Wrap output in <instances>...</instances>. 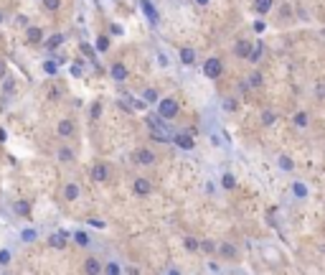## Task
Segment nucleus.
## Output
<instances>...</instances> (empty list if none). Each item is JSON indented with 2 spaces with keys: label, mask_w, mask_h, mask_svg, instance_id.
<instances>
[{
  "label": "nucleus",
  "mask_w": 325,
  "mask_h": 275,
  "mask_svg": "<svg viewBox=\"0 0 325 275\" xmlns=\"http://www.w3.org/2000/svg\"><path fill=\"white\" fill-rule=\"evenodd\" d=\"M272 5H274V0H254V13L257 15H267L272 10Z\"/></svg>",
  "instance_id": "f3484780"
},
{
  "label": "nucleus",
  "mask_w": 325,
  "mask_h": 275,
  "mask_svg": "<svg viewBox=\"0 0 325 275\" xmlns=\"http://www.w3.org/2000/svg\"><path fill=\"white\" fill-rule=\"evenodd\" d=\"M66 240H69V234H66V232H54V234L49 237V247H54V250H64Z\"/></svg>",
  "instance_id": "f8f14e48"
},
{
  "label": "nucleus",
  "mask_w": 325,
  "mask_h": 275,
  "mask_svg": "<svg viewBox=\"0 0 325 275\" xmlns=\"http://www.w3.org/2000/svg\"><path fill=\"white\" fill-rule=\"evenodd\" d=\"M76 133V123L74 120H61L59 125H56V135L59 138H71Z\"/></svg>",
  "instance_id": "6e6552de"
},
{
  "label": "nucleus",
  "mask_w": 325,
  "mask_h": 275,
  "mask_svg": "<svg viewBox=\"0 0 325 275\" xmlns=\"http://www.w3.org/2000/svg\"><path fill=\"white\" fill-rule=\"evenodd\" d=\"M71 74H74V76H81V62H79V59H74V64H71Z\"/></svg>",
  "instance_id": "72a5a7b5"
},
{
  "label": "nucleus",
  "mask_w": 325,
  "mask_h": 275,
  "mask_svg": "<svg viewBox=\"0 0 325 275\" xmlns=\"http://www.w3.org/2000/svg\"><path fill=\"white\" fill-rule=\"evenodd\" d=\"M102 270H104V273H120V265H117V263H110V265L102 268Z\"/></svg>",
  "instance_id": "ea45409f"
},
{
  "label": "nucleus",
  "mask_w": 325,
  "mask_h": 275,
  "mask_svg": "<svg viewBox=\"0 0 325 275\" xmlns=\"http://www.w3.org/2000/svg\"><path fill=\"white\" fill-rule=\"evenodd\" d=\"M64 44V33H54V36H49L46 41H44V46L49 49V51H54V49H59Z\"/></svg>",
  "instance_id": "dca6fc26"
},
{
  "label": "nucleus",
  "mask_w": 325,
  "mask_h": 275,
  "mask_svg": "<svg viewBox=\"0 0 325 275\" xmlns=\"http://www.w3.org/2000/svg\"><path fill=\"white\" fill-rule=\"evenodd\" d=\"M84 270H86V273H102V265H99V260H97V258H86Z\"/></svg>",
  "instance_id": "6ab92c4d"
},
{
  "label": "nucleus",
  "mask_w": 325,
  "mask_h": 275,
  "mask_svg": "<svg viewBox=\"0 0 325 275\" xmlns=\"http://www.w3.org/2000/svg\"><path fill=\"white\" fill-rule=\"evenodd\" d=\"M292 191H295V194H297V197H300V199H302V197H305V194H308V191H305V186H302V184H295V186H292Z\"/></svg>",
  "instance_id": "4c0bfd02"
},
{
  "label": "nucleus",
  "mask_w": 325,
  "mask_h": 275,
  "mask_svg": "<svg viewBox=\"0 0 325 275\" xmlns=\"http://www.w3.org/2000/svg\"><path fill=\"white\" fill-rule=\"evenodd\" d=\"M142 10H145V18L155 26V23H158V10H155V5H153L150 0H142Z\"/></svg>",
  "instance_id": "4468645a"
},
{
  "label": "nucleus",
  "mask_w": 325,
  "mask_h": 275,
  "mask_svg": "<svg viewBox=\"0 0 325 275\" xmlns=\"http://www.w3.org/2000/svg\"><path fill=\"white\" fill-rule=\"evenodd\" d=\"M178 56H181V64H183V67H193L196 64V51L193 49H181Z\"/></svg>",
  "instance_id": "2eb2a0df"
},
{
  "label": "nucleus",
  "mask_w": 325,
  "mask_h": 275,
  "mask_svg": "<svg viewBox=\"0 0 325 275\" xmlns=\"http://www.w3.org/2000/svg\"><path fill=\"white\" fill-rule=\"evenodd\" d=\"M56 62H44V71H46V74H56Z\"/></svg>",
  "instance_id": "c9c22d12"
},
{
  "label": "nucleus",
  "mask_w": 325,
  "mask_h": 275,
  "mask_svg": "<svg viewBox=\"0 0 325 275\" xmlns=\"http://www.w3.org/2000/svg\"><path fill=\"white\" fill-rule=\"evenodd\" d=\"M183 245H186V250H191V252L198 250V242H196L193 237H186V242H183Z\"/></svg>",
  "instance_id": "f704fd0d"
},
{
  "label": "nucleus",
  "mask_w": 325,
  "mask_h": 275,
  "mask_svg": "<svg viewBox=\"0 0 325 275\" xmlns=\"http://www.w3.org/2000/svg\"><path fill=\"white\" fill-rule=\"evenodd\" d=\"M74 242L81 245V247H86V245H89V234H86L84 229H76V232H74Z\"/></svg>",
  "instance_id": "aec40b11"
},
{
  "label": "nucleus",
  "mask_w": 325,
  "mask_h": 275,
  "mask_svg": "<svg viewBox=\"0 0 325 275\" xmlns=\"http://www.w3.org/2000/svg\"><path fill=\"white\" fill-rule=\"evenodd\" d=\"M262 51H264V46H262V44H252V54H249V62H252V64L262 59Z\"/></svg>",
  "instance_id": "5701e85b"
},
{
  "label": "nucleus",
  "mask_w": 325,
  "mask_h": 275,
  "mask_svg": "<svg viewBox=\"0 0 325 275\" xmlns=\"http://www.w3.org/2000/svg\"><path fill=\"white\" fill-rule=\"evenodd\" d=\"M59 161L61 163H71L74 161V150L71 148H59Z\"/></svg>",
  "instance_id": "b1692460"
},
{
  "label": "nucleus",
  "mask_w": 325,
  "mask_h": 275,
  "mask_svg": "<svg viewBox=\"0 0 325 275\" xmlns=\"http://www.w3.org/2000/svg\"><path fill=\"white\" fill-rule=\"evenodd\" d=\"M234 54H236L239 59H249V54H252V41H247V38L236 41V44H234Z\"/></svg>",
  "instance_id": "1a4fd4ad"
},
{
  "label": "nucleus",
  "mask_w": 325,
  "mask_h": 275,
  "mask_svg": "<svg viewBox=\"0 0 325 275\" xmlns=\"http://www.w3.org/2000/svg\"><path fill=\"white\" fill-rule=\"evenodd\" d=\"M198 250H203V252H206V255H211V252H213V250H216V245H213V242H211V240H203V242H201V245H198Z\"/></svg>",
  "instance_id": "bb28decb"
},
{
  "label": "nucleus",
  "mask_w": 325,
  "mask_h": 275,
  "mask_svg": "<svg viewBox=\"0 0 325 275\" xmlns=\"http://www.w3.org/2000/svg\"><path fill=\"white\" fill-rule=\"evenodd\" d=\"M221 74H224V62L219 56H211L203 62V76L206 79H219Z\"/></svg>",
  "instance_id": "7ed1b4c3"
},
{
  "label": "nucleus",
  "mask_w": 325,
  "mask_h": 275,
  "mask_svg": "<svg viewBox=\"0 0 325 275\" xmlns=\"http://www.w3.org/2000/svg\"><path fill=\"white\" fill-rule=\"evenodd\" d=\"M99 115H102V105H99V102H94V105H92V117L97 120Z\"/></svg>",
  "instance_id": "e433bc0d"
},
{
  "label": "nucleus",
  "mask_w": 325,
  "mask_h": 275,
  "mask_svg": "<svg viewBox=\"0 0 325 275\" xmlns=\"http://www.w3.org/2000/svg\"><path fill=\"white\" fill-rule=\"evenodd\" d=\"M216 250H219V255H221L224 260H234V258H236V252H239V250H236V245H231V242H221Z\"/></svg>",
  "instance_id": "9b49d317"
},
{
  "label": "nucleus",
  "mask_w": 325,
  "mask_h": 275,
  "mask_svg": "<svg viewBox=\"0 0 325 275\" xmlns=\"http://www.w3.org/2000/svg\"><path fill=\"white\" fill-rule=\"evenodd\" d=\"M5 74H8V67H5V62L0 59V79H5Z\"/></svg>",
  "instance_id": "37998d69"
},
{
  "label": "nucleus",
  "mask_w": 325,
  "mask_h": 275,
  "mask_svg": "<svg viewBox=\"0 0 325 275\" xmlns=\"http://www.w3.org/2000/svg\"><path fill=\"white\" fill-rule=\"evenodd\" d=\"M36 237H38V232H36L33 227H31V229H23V232H20V240H23V242H33Z\"/></svg>",
  "instance_id": "393cba45"
},
{
  "label": "nucleus",
  "mask_w": 325,
  "mask_h": 275,
  "mask_svg": "<svg viewBox=\"0 0 325 275\" xmlns=\"http://www.w3.org/2000/svg\"><path fill=\"white\" fill-rule=\"evenodd\" d=\"M97 49L104 54V51L110 49V38H107V36H99V38H97Z\"/></svg>",
  "instance_id": "cd10ccee"
},
{
  "label": "nucleus",
  "mask_w": 325,
  "mask_h": 275,
  "mask_svg": "<svg viewBox=\"0 0 325 275\" xmlns=\"http://www.w3.org/2000/svg\"><path fill=\"white\" fill-rule=\"evenodd\" d=\"M112 33H115V36H122V26L115 23V26H112Z\"/></svg>",
  "instance_id": "c03bdc74"
},
{
  "label": "nucleus",
  "mask_w": 325,
  "mask_h": 275,
  "mask_svg": "<svg viewBox=\"0 0 325 275\" xmlns=\"http://www.w3.org/2000/svg\"><path fill=\"white\" fill-rule=\"evenodd\" d=\"M132 161L140 163V166H153V163H155V153H153L150 148H140V150L132 153Z\"/></svg>",
  "instance_id": "39448f33"
},
{
  "label": "nucleus",
  "mask_w": 325,
  "mask_h": 275,
  "mask_svg": "<svg viewBox=\"0 0 325 275\" xmlns=\"http://www.w3.org/2000/svg\"><path fill=\"white\" fill-rule=\"evenodd\" d=\"M279 168H285V171H292V161H290L287 155H282V158H279Z\"/></svg>",
  "instance_id": "473e14b6"
},
{
  "label": "nucleus",
  "mask_w": 325,
  "mask_h": 275,
  "mask_svg": "<svg viewBox=\"0 0 325 275\" xmlns=\"http://www.w3.org/2000/svg\"><path fill=\"white\" fill-rule=\"evenodd\" d=\"M254 31H257V33H262V31H264V23H262V21H257V23H254Z\"/></svg>",
  "instance_id": "a18cd8bd"
},
{
  "label": "nucleus",
  "mask_w": 325,
  "mask_h": 275,
  "mask_svg": "<svg viewBox=\"0 0 325 275\" xmlns=\"http://www.w3.org/2000/svg\"><path fill=\"white\" fill-rule=\"evenodd\" d=\"M249 84H252V87H262V74H259V71H252V76H249Z\"/></svg>",
  "instance_id": "2f4dec72"
},
{
  "label": "nucleus",
  "mask_w": 325,
  "mask_h": 275,
  "mask_svg": "<svg viewBox=\"0 0 325 275\" xmlns=\"http://www.w3.org/2000/svg\"><path fill=\"white\" fill-rule=\"evenodd\" d=\"M274 120H277V115H274L272 110H264V112H262V123H264V125H272Z\"/></svg>",
  "instance_id": "a878e982"
},
{
  "label": "nucleus",
  "mask_w": 325,
  "mask_h": 275,
  "mask_svg": "<svg viewBox=\"0 0 325 275\" xmlns=\"http://www.w3.org/2000/svg\"><path fill=\"white\" fill-rule=\"evenodd\" d=\"M13 211H15L20 219H31V202H26V199L13 202Z\"/></svg>",
  "instance_id": "9d476101"
},
{
  "label": "nucleus",
  "mask_w": 325,
  "mask_h": 275,
  "mask_svg": "<svg viewBox=\"0 0 325 275\" xmlns=\"http://www.w3.org/2000/svg\"><path fill=\"white\" fill-rule=\"evenodd\" d=\"M92 179H94L97 184H104V181L110 179V166H107V163H94V166H92Z\"/></svg>",
  "instance_id": "423d86ee"
},
{
  "label": "nucleus",
  "mask_w": 325,
  "mask_h": 275,
  "mask_svg": "<svg viewBox=\"0 0 325 275\" xmlns=\"http://www.w3.org/2000/svg\"><path fill=\"white\" fill-rule=\"evenodd\" d=\"M3 21H5V15H3V10H0V23H3Z\"/></svg>",
  "instance_id": "de8ad7c7"
},
{
  "label": "nucleus",
  "mask_w": 325,
  "mask_h": 275,
  "mask_svg": "<svg viewBox=\"0 0 325 275\" xmlns=\"http://www.w3.org/2000/svg\"><path fill=\"white\" fill-rule=\"evenodd\" d=\"M46 10H59L61 8V0H41Z\"/></svg>",
  "instance_id": "7c9ffc66"
},
{
  "label": "nucleus",
  "mask_w": 325,
  "mask_h": 275,
  "mask_svg": "<svg viewBox=\"0 0 325 275\" xmlns=\"http://www.w3.org/2000/svg\"><path fill=\"white\" fill-rule=\"evenodd\" d=\"M173 145H176L178 150H193L196 133L193 130H181V133H176V135H173Z\"/></svg>",
  "instance_id": "f257e3e1"
},
{
  "label": "nucleus",
  "mask_w": 325,
  "mask_h": 275,
  "mask_svg": "<svg viewBox=\"0 0 325 275\" xmlns=\"http://www.w3.org/2000/svg\"><path fill=\"white\" fill-rule=\"evenodd\" d=\"M132 194H135V197H150V194H153V181L145 179V176H137V179L132 181Z\"/></svg>",
  "instance_id": "20e7f679"
},
{
  "label": "nucleus",
  "mask_w": 325,
  "mask_h": 275,
  "mask_svg": "<svg viewBox=\"0 0 325 275\" xmlns=\"http://www.w3.org/2000/svg\"><path fill=\"white\" fill-rule=\"evenodd\" d=\"M10 258H13V252L10 250H0V265L5 268V265H10Z\"/></svg>",
  "instance_id": "c756f323"
},
{
  "label": "nucleus",
  "mask_w": 325,
  "mask_h": 275,
  "mask_svg": "<svg viewBox=\"0 0 325 275\" xmlns=\"http://www.w3.org/2000/svg\"><path fill=\"white\" fill-rule=\"evenodd\" d=\"M3 89H5V92H13V89H15V82H13V79H5Z\"/></svg>",
  "instance_id": "a19ab883"
},
{
  "label": "nucleus",
  "mask_w": 325,
  "mask_h": 275,
  "mask_svg": "<svg viewBox=\"0 0 325 275\" xmlns=\"http://www.w3.org/2000/svg\"><path fill=\"white\" fill-rule=\"evenodd\" d=\"M193 3H198V5H208L211 0H193Z\"/></svg>",
  "instance_id": "49530a36"
},
{
  "label": "nucleus",
  "mask_w": 325,
  "mask_h": 275,
  "mask_svg": "<svg viewBox=\"0 0 325 275\" xmlns=\"http://www.w3.org/2000/svg\"><path fill=\"white\" fill-rule=\"evenodd\" d=\"M64 199L66 202H76V199H79V186H76V184H66L64 186Z\"/></svg>",
  "instance_id": "a211bd4d"
},
{
  "label": "nucleus",
  "mask_w": 325,
  "mask_h": 275,
  "mask_svg": "<svg viewBox=\"0 0 325 275\" xmlns=\"http://www.w3.org/2000/svg\"><path fill=\"white\" fill-rule=\"evenodd\" d=\"M26 38H28V44H33V46H36V44H41V41H44V31H41L38 26H31V28L26 31Z\"/></svg>",
  "instance_id": "ddd939ff"
},
{
  "label": "nucleus",
  "mask_w": 325,
  "mask_h": 275,
  "mask_svg": "<svg viewBox=\"0 0 325 275\" xmlns=\"http://www.w3.org/2000/svg\"><path fill=\"white\" fill-rule=\"evenodd\" d=\"M110 76H112L115 82H125V79L130 76V69L125 67L122 62H115V64L110 67Z\"/></svg>",
  "instance_id": "0eeeda50"
},
{
  "label": "nucleus",
  "mask_w": 325,
  "mask_h": 275,
  "mask_svg": "<svg viewBox=\"0 0 325 275\" xmlns=\"http://www.w3.org/2000/svg\"><path fill=\"white\" fill-rule=\"evenodd\" d=\"M221 186H224L226 191H231V189L236 186V179H234V173H224V179H221Z\"/></svg>",
  "instance_id": "4be33fe9"
},
{
  "label": "nucleus",
  "mask_w": 325,
  "mask_h": 275,
  "mask_svg": "<svg viewBox=\"0 0 325 275\" xmlns=\"http://www.w3.org/2000/svg\"><path fill=\"white\" fill-rule=\"evenodd\" d=\"M81 51H84V54H86V56H92V54H94V49H92V46H89V44H81Z\"/></svg>",
  "instance_id": "79ce46f5"
},
{
  "label": "nucleus",
  "mask_w": 325,
  "mask_h": 275,
  "mask_svg": "<svg viewBox=\"0 0 325 275\" xmlns=\"http://www.w3.org/2000/svg\"><path fill=\"white\" fill-rule=\"evenodd\" d=\"M158 115L163 120H173L178 115V102L173 97H165V100H158Z\"/></svg>",
  "instance_id": "f03ea898"
},
{
  "label": "nucleus",
  "mask_w": 325,
  "mask_h": 275,
  "mask_svg": "<svg viewBox=\"0 0 325 275\" xmlns=\"http://www.w3.org/2000/svg\"><path fill=\"white\" fill-rule=\"evenodd\" d=\"M224 110H226V112L236 110V100H226V102H224Z\"/></svg>",
  "instance_id": "58836bf2"
},
{
  "label": "nucleus",
  "mask_w": 325,
  "mask_h": 275,
  "mask_svg": "<svg viewBox=\"0 0 325 275\" xmlns=\"http://www.w3.org/2000/svg\"><path fill=\"white\" fill-rule=\"evenodd\" d=\"M295 125H297V128H305V125H308V112H297V115H295Z\"/></svg>",
  "instance_id": "c85d7f7f"
},
{
  "label": "nucleus",
  "mask_w": 325,
  "mask_h": 275,
  "mask_svg": "<svg viewBox=\"0 0 325 275\" xmlns=\"http://www.w3.org/2000/svg\"><path fill=\"white\" fill-rule=\"evenodd\" d=\"M142 100H145L147 105H155V102L160 100V97H158V89H145V92H142Z\"/></svg>",
  "instance_id": "412c9836"
}]
</instances>
